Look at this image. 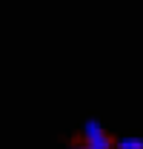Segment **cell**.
I'll return each instance as SVG.
<instances>
[{"mask_svg": "<svg viewBox=\"0 0 143 149\" xmlns=\"http://www.w3.org/2000/svg\"><path fill=\"white\" fill-rule=\"evenodd\" d=\"M86 149H115V143H112V138L106 132H97V135L86 138Z\"/></svg>", "mask_w": 143, "mask_h": 149, "instance_id": "cell-1", "label": "cell"}, {"mask_svg": "<svg viewBox=\"0 0 143 149\" xmlns=\"http://www.w3.org/2000/svg\"><path fill=\"white\" fill-rule=\"evenodd\" d=\"M115 149H143V138H135V135H129V138H120Z\"/></svg>", "mask_w": 143, "mask_h": 149, "instance_id": "cell-2", "label": "cell"}, {"mask_svg": "<svg viewBox=\"0 0 143 149\" xmlns=\"http://www.w3.org/2000/svg\"><path fill=\"white\" fill-rule=\"evenodd\" d=\"M80 149H86V146H80Z\"/></svg>", "mask_w": 143, "mask_h": 149, "instance_id": "cell-3", "label": "cell"}]
</instances>
